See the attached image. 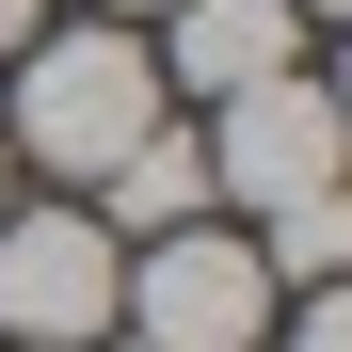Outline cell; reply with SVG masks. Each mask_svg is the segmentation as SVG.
Masks as SVG:
<instances>
[{
  "mask_svg": "<svg viewBox=\"0 0 352 352\" xmlns=\"http://www.w3.org/2000/svg\"><path fill=\"white\" fill-rule=\"evenodd\" d=\"M32 32H48V0H0V65H16V48H32Z\"/></svg>",
  "mask_w": 352,
  "mask_h": 352,
  "instance_id": "9c48e42d",
  "label": "cell"
},
{
  "mask_svg": "<svg viewBox=\"0 0 352 352\" xmlns=\"http://www.w3.org/2000/svg\"><path fill=\"white\" fill-rule=\"evenodd\" d=\"M112 16H160V0H112Z\"/></svg>",
  "mask_w": 352,
  "mask_h": 352,
  "instance_id": "7c38bea8",
  "label": "cell"
},
{
  "mask_svg": "<svg viewBox=\"0 0 352 352\" xmlns=\"http://www.w3.org/2000/svg\"><path fill=\"white\" fill-rule=\"evenodd\" d=\"M80 208L112 224V241H160V224H208V144H192V129H144V144L112 160L96 192H80Z\"/></svg>",
  "mask_w": 352,
  "mask_h": 352,
  "instance_id": "8992f818",
  "label": "cell"
},
{
  "mask_svg": "<svg viewBox=\"0 0 352 352\" xmlns=\"http://www.w3.org/2000/svg\"><path fill=\"white\" fill-rule=\"evenodd\" d=\"M288 352H352V288H305V305H272Z\"/></svg>",
  "mask_w": 352,
  "mask_h": 352,
  "instance_id": "ba28073f",
  "label": "cell"
},
{
  "mask_svg": "<svg viewBox=\"0 0 352 352\" xmlns=\"http://www.w3.org/2000/svg\"><path fill=\"white\" fill-rule=\"evenodd\" d=\"M129 352H144V336H129Z\"/></svg>",
  "mask_w": 352,
  "mask_h": 352,
  "instance_id": "4fadbf2b",
  "label": "cell"
},
{
  "mask_svg": "<svg viewBox=\"0 0 352 352\" xmlns=\"http://www.w3.org/2000/svg\"><path fill=\"white\" fill-rule=\"evenodd\" d=\"M160 96H241V80H272V65H305V16L288 0H160Z\"/></svg>",
  "mask_w": 352,
  "mask_h": 352,
  "instance_id": "5b68a950",
  "label": "cell"
},
{
  "mask_svg": "<svg viewBox=\"0 0 352 352\" xmlns=\"http://www.w3.org/2000/svg\"><path fill=\"white\" fill-rule=\"evenodd\" d=\"M272 256L241 241V224H160V241L129 256V288H112V320H129L144 352H272Z\"/></svg>",
  "mask_w": 352,
  "mask_h": 352,
  "instance_id": "7a4b0ae2",
  "label": "cell"
},
{
  "mask_svg": "<svg viewBox=\"0 0 352 352\" xmlns=\"http://www.w3.org/2000/svg\"><path fill=\"white\" fill-rule=\"evenodd\" d=\"M288 16H305V32H320V16H336V0H288Z\"/></svg>",
  "mask_w": 352,
  "mask_h": 352,
  "instance_id": "8fae6325",
  "label": "cell"
},
{
  "mask_svg": "<svg viewBox=\"0 0 352 352\" xmlns=\"http://www.w3.org/2000/svg\"><path fill=\"white\" fill-rule=\"evenodd\" d=\"M0 208H16V144H0Z\"/></svg>",
  "mask_w": 352,
  "mask_h": 352,
  "instance_id": "30bf717a",
  "label": "cell"
},
{
  "mask_svg": "<svg viewBox=\"0 0 352 352\" xmlns=\"http://www.w3.org/2000/svg\"><path fill=\"white\" fill-rule=\"evenodd\" d=\"M256 256H272V288H336V272H352V176L256 208Z\"/></svg>",
  "mask_w": 352,
  "mask_h": 352,
  "instance_id": "52a82bcc",
  "label": "cell"
},
{
  "mask_svg": "<svg viewBox=\"0 0 352 352\" xmlns=\"http://www.w3.org/2000/svg\"><path fill=\"white\" fill-rule=\"evenodd\" d=\"M112 288H129V241L65 192V208H0V336L16 352H96Z\"/></svg>",
  "mask_w": 352,
  "mask_h": 352,
  "instance_id": "3957f363",
  "label": "cell"
},
{
  "mask_svg": "<svg viewBox=\"0 0 352 352\" xmlns=\"http://www.w3.org/2000/svg\"><path fill=\"white\" fill-rule=\"evenodd\" d=\"M208 208H288V192H320V176L352 160V112L305 80V65H272V80H241V96H208Z\"/></svg>",
  "mask_w": 352,
  "mask_h": 352,
  "instance_id": "277c9868",
  "label": "cell"
},
{
  "mask_svg": "<svg viewBox=\"0 0 352 352\" xmlns=\"http://www.w3.org/2000/svg\"><path fill=\"white\" fill-rule=\"evenodd\" d=\"M160 129V48L144 32H32L16 48V112H0V144H16L32 176H65V192H96L112 160H129Z\"/></svg>",
  "mask_w": 352,
  "mask_h": 352,
  "instance_id": "6da1fadb",
  "label": "cell"
}]
</instances>
